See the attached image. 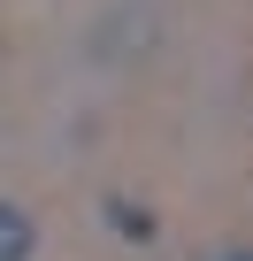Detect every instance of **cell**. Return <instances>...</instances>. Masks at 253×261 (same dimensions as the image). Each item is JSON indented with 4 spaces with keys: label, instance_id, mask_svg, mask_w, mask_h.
<instances>
[{
    "label": "cell",
    "instance_id": "obj_1",
    "mask_svg": "<svg viewBox=\"0 0 253 261\" xmlns=\"http://www.w3.org/2000/svg\"><path fill=\"white\" fill-rule=\"evenodd\" d=\"M100 215H107V230H115L123 246H154V238H161L154 207H138V200H123V192H107V200H100Z\"/></svg>",
    "mask_w": 253,
    "mask_h": 261
},
{
    "label": "cell",
    "instance_id": "obj_2",
    "mask_svg": "<svg viewBox=\"0 0 253 261\" xmlns=\"http://www.w3.org/2000/svg\"><path fill=\"white\" fill-rule=\"evenodd\" d=\"M39 253V223L23 200H0V261H31Z\"/></svg>",
    "mask_w": 253,
    "mask_h": 261
},
{
    "label": "cell",
    "instance_id": "obj_3",
    "mask_svg": "<svg viewBox=\"0 0 253 261\" xmlns=\"http://www.w3.org/2000/svg\"><path fill=\"white\" fill-rule=\"evenodd\" d=\"M200 261H253V246H215V253H200Z\"/></svg>",
    "mask_w": 253,
    "mask_h": 261
}]
</instances>
